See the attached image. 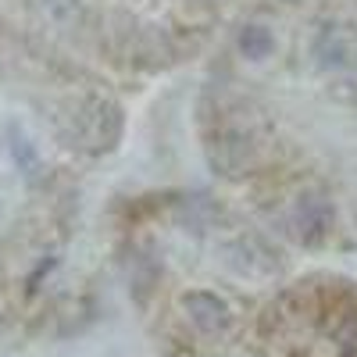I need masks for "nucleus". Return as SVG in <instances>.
Here are the masks:
<instances>
[{
  "label": "nucleus",
  "mask_w": 357,
  "mask_h": 357,
  "mask_svg": "<svg viewBox=\"0 0 357 357\" xmlns=\"http://www.w3.org/2000/svg\"><path fill=\"white\" fill-rule=\"evenodd\" d=\"M272 50H275V36L268 33L264 25H247V29H240V54H243V57H250V61H264Z\"/></svg>",
  "instance_id": "nucleus-4"
},
{
  "label": "nucleus",
  "mask_w": 357,
  "mask_h": 357,
  "mask_svg": "<svg viewBox=\"0 0 357 357\" xmlns=\"http://www.w3.org/2000/svg\"><path fill=\"white\" fill-rule=\"evenodd\" d=\"M183 307H186V318L193 321V329L200 336H222L232 325L229 304L222 301L218 293H211V289H190L183 296Z\"/></svg>",
  "instance_id": "nucleus-2"
},
{
  "label": "nucleus",
  "mask_w": 357,
  "mask_h": 357,
  "mask_svg": "<svg viewBox=\"0 0 357 357\" xmlns=\"http://www.w3.org/2000/svg\"><path fill=\"white\" fill-rule=\"evenodd\" d=\"M311 54L325 72H350L357 68V29L350 25H325L311 40Z\"/></svg>",
  "instance_id": "nucleus-1"
},
{
  "label": "nucleus",
  "mask_w": 357,
  "mask_h": 357,
  "mask_svg": "<svg viewBox=\"0 0 357 357\" xmlns=\"http://www.w3.org/2000/svg\"><path fill=\"white\" fill-rule=\"evenodd\" d=\"M333 218H336L333 204H329V197H321V193H307L293 207V225H296V232H301V240H307V243L325 240L329 229H333Z\"/></svg>",
  "instance_id": "nucleus-3"
}]
</instances>
